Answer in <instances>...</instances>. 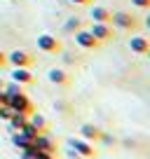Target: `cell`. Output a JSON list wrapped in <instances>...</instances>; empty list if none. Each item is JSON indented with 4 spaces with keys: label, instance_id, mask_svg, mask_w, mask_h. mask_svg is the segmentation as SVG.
<instances>
[{
    "label": "cell",
    "instance_id": "obj_1",
    "mask_svg": "<svg viewBox=\"0 0 150 159\" xmlns=\"http://www.w3.org/2000/svg\"><path fill=\"white\" fill-rule=\"evenodd\" d=\"M110 24L113 26H117L120 30H136L138 28V19H136L131 12H115V14L110 16Z\"/></svg>",
    "mask_w": 150,
    "mask_h": 159
},
{
    "label": "cell",
    "instance_id": "obj_2",
    "mask_svg": "<svg viewBox=\"0 0 150 159\" xmlns=\"http://www.w3.org/2000/svg\"><path fill=\"white\" fill-rule=\"evenodd\" d=\"M7 108L12 110V112H26L30 115L33 112V103H30V98L26 94H16V96H7Z\"/></svg>",
    "mask_w": 150,
    "mask_h": 159
},
{
    "label": "cell",
    "instance_id": "obj_3",
    "mask_svg": "<svg viewBox=\"0 0 150 159\" xmlns=\"http://www.w3.org/2000/svg\"><path fill=\"white\" fill-rule=\"evenodd\" d=\"M7 63H12L14 68H30L35 63V56L26 49H14L7 54Z\"/></svg>",
    "mask_w": 150,
    "mask_h": 159
},
{
    "label": "cell",
    "instance_id": "obj_4",
    "mask_svg": "<svg viewBox=\"0 0 150 159\" xmlns=\"http://www.w3.org/2000/svg\"><path fill=\"white\" fill-rule=\"evenodd\" d=\"M70 148H73V152L77 154V157H85V159H94L96 157L94 145H91L89 140H85V138H70Z\"/></svg>",
    "mask_w": 150,
    "mask_h": 159
},
{
    "label": "cell",
    "instance_id": "obj_5",
    "mask_svg": "<svg viewBox=\"0 0 150 159\" xmlns=\"http://www.w3.org/2000/svg\"><path fill=\"white\" fill-rule=\"evenodd\" d=\"M38 49L45 52V54H56V52H61V42L54 35L42 33V35H38Z\"/></svg>",
    "mask_w": 150,
    "mask_h": 159
},
{
    "label": "cell",
    "instance_id": "obj_6",
    "mask_svg": "<svg viewBox=\"0 0 150 159\" xmlns=\"http://www.w3.org/2000/svg\"><path fill=\"white\" fill-rule=\"evenodd\" d=\"M75 42H77L82 49H99V47H101V42L89 33V28H87V30H85V28L75 30Z\"/></svg>",
    "mask_w": 150,
    "mask_h": 159
},
{
    "label": "cell",
    "instance_id": "obj_7",
    "mask_svg": "<svg viewBox=\"0 0 150 159\" xmlns=\"http://www.w3.org/2000/svg\"><path fill=\"white\" fill-rule=\"evenodd\" d=\"M33 148L40 150V152H47V154H56V143L54 138H49L47 134H38L33 138Z\"/></svg>",
    "mask_w": 150,
    "mask_h": 159
},
{
    "label": "cell",
    "instance_id": "obj_8",
    "mask_svg": "<svg viewBox=\"0 0 150 159\" xmlns=\"http://www.w3.org/2000/svg\"><path fill=\"white\" fill-rule=\"evenodd\" d=\"M89 33L94 35L96 40H99L101 45L103 42H108V40H113V28H110V24H91V28H89Z\"/></svg>",
    "mask_w": 150,
    "mask_h": 159
},
{
    "label": "cell",
    "instance_id": "obj_9",
    "mask_svg": "<svg viewBox=\"0 0 150 159\" xmlns=\"http://www.w3.org/2000/svg\"><path fill=\"white\" fill-rule=\"evenodd\" d=\"M47 80H49L52 84H59V87H68L70 84V75L66 73V70H61V68H49Z\"/></svg>",
    "mask_w": 150,
    "mask_h": 159
},
{
    "label": "cell",
    "instance_id": "obj_10",
    "mask_svg": "<svg viewBox=\"0 0 150 159\" xmlns=\"http://www.w3.org/2000/svg\"><path fill=\"white\" fill-rule=\"evenodd\" d=\"M150 47V40L143 38V35H134V38H129V49L134 52V54H145Z\"/></svg>",
    "mask_w": 150,
    "mask_h": 159
},
{
    "label": "cell",
    "instance_id": "obj_11",
    "mask_svg": "<svg viewBox=\"0 0 150 159\" xmlns=\"http://www.w3.org/2000/svg\"><path fill=\"white\" fill-rule=\"evenodd\" d=\"M33 73H30L28 68H14L12 70V82H19L21 87L24 84H33Z\"/></svg>",
    "mask_w": 150,
    "mask_h": 159
},
{
    "label": "cell",
    "instance_id": "obj_12",
    "mask_svg": "<svg viewBox=\"0 0 150 159\" xmlns=\"http://www.w3.org/2000/svg\"><path fill=\"white\" fill-rule=\"evenodd\" d=\"M110 16H113V12L108 7H91V21H96V24H110Z\"/></svg>",
    "mask_w": 150,
    "mask_h": 159
},
{
    "label": "cell",
    "instance_id": "obj_13",
    "mask_svg": "<svg viewBox=\"0 0 150 159\" xmlns=\"http://www.w3.org/2000/svg\"><path fill=\"white\" fill-rule=\"evenodd\" d=\"M101 134H103V131L96 124H82L80 126V138H85V140H99Z\"/></svg>",
    "mask_w": 150,
    "mask_h": 159
},
{
    "label": "cell",
    "instance_id": "obj_14",
    "mask_svg": "<svg viewBox=\"0 0 150 159\" xmlns=\"http://www.w3.org/2000/svg\"><path fill=\"white\" fill-rule=\"evenodd\" d=\"M28 122L35 126V129H38V134H47V131H49V122H47V119L42 117V115H38L35 110L28 115Z\"/></svg>",
    "mask_w": 150,
    "mask_h": 159
},
{
    "label": "cell",
    "instance_id": "obj_15",
    "mask_svg": "<svg viewBox=\"0 0 150 159\" xmlns=\"http://www.w3.org/2000/svg\"><path fill=\"white\" fill-rule=\"evenodd\" d=\"M28 122V115L26 112H12L10 119H7V124H10V131H19L21 126Z\"/></svg>",
    "mask_w": 150,
    "mask_h": 159
},
{
    "label": "cell",
    "instance_id": "obj_16",
    "mask_svg": "<svg viewBox=\"0 0 150 159\" xmlns=\"http://www.w3.org/2000/svg\"><path fill=\"white\" fill-rule=\"evenodd\" d=\"M12 145L19 150H26V148H33V140L26 138L24 134H19V131H12Z\"/></svg>",
    "mask_w": 150,
    "mask_h": 159
},
{
    "label": "cell",
    "instance_id": "obj_17",
    "mask_svg": "<svg viewBox=\"0 0 150 159\" xmlns=\"http://www.w3.org/2000/svg\"><path fill=\"white\" fill-rule=\"evenodd\" d=\"M19 134H24L26 138H30V140H33L35 136H38V129H35V126L30 124V122H26V124H24V126L19 129Z\"/></svg>",
    "mask_w": 150,
    "mask_h": 159
},
{
    "label": "cell",
    "instance_id": "obj_18",
    "mask_svg": "<svg viewBox=\"0 0 150 159\" xmlns=\"http://www.w3.org/2000/svg\"><path fill=\"white\" fill-rule=\"evenodd\" d=\"M2 89H5V94H7V96H16V94H24V89H21V84H19V82H10V84H5Z\"/></svg>",
    "mask_w": 150,
    "mask_h": 159
},
{
    "label": "cell",
    "instance_id": "obj_19",
    "mask_svg": "<svg viewBox=\"0 0 150 159\" xmlns=\"http://www.w3.org/2000/svg\"><path fill=\"white\" fill-rule=\"evenodd\" d=\"M80 28H82V21H80V19H68V21H66V30H68V33L80 30Z\"/></svg>",
    "mask_w": 150,
    "mask_h": 159
},
{
    "label": "cell",
    "instance_id": "obj_20",
    "mask_svg": "<svg viewBox=\"0 0 150 159\" xmlns=\"http://www.w3.org/2000/svg\"><path fill=\"white\" fill-rule=\"evenodd\" d=\"M131 5L138 10H150V0H131Z\"/></svg>",
    "mask_w": 150,
    "mask_h": 159
},
{
    "label": "cell",
    "instance_id": "obj_21",
    "mask_svg": "<svg viewBox=\"0 0 150 159\" xmlns=\"http://www.w3.org/2000/svg\"><path fill=\"white\" fill-rule=\"evenodd\" d=\"M10 115H12V110L7 105H0V119H10Z\"/></svg>",
    "mask_w": 150,
    "mask_h": 159
},
{
    "label": "cell",
    "instance_id": "obj_22",
    "mask_svg": "<svg viewBox=\"0 0 150 159\" xmlns=\"http://www.w3.org/2000/svg\"><path fill=\"white\" fill-rule=\"evenodd\" d=\"M33 159H54V154H47V152H40V150H38V154H35Z\"/></svg>",
    "mask_w": 150,
    "mask_h": 159
},
{
    "label": "cell",
    "instance_id": "obj_23",
    "mask_svg": "<svg viewBox=\"0 0 150 159\" xmlns=\"http://www.w3.org/2000/svg\"><path fill=\"white\" fill-rule=\"evenodd\" d=\"M5 66H7V54L0 49V68H5Z\"/></svg>",
    "mask_w": 150,
    "mask_h": 159
},
{
    "label": "cell",
    "instance_id": "obj_24",
    "mask_svg": "<svg viewBox=\"0 0 150 159\" xmlns=\"http://www.w3.org/2000/svg\"><path fill=\"white\" fill-rule=\"evenodd\" d=\"M0 103L7 105V94H5V89H2V87H0Z\"/></svg>",
    "mask_w": 150,
    "mask_h": 159
},
{
    "label": "cell",
    "instance_id": "obj_25",
    "mask_svg": "<svg viewBox=\"0 0 150 159\" xmlns=\"http://www.w3.org/2000/svg\"><path fill=\"white\" fill-rule=\"evenodd\" d=\"M70 2H73V5H89L91 0H70Z\"/></svg>",
    "mask_w": 150,
    "mask_h": 159
},
{
    "label": "cell",
    "instance_id": "obj_26",
    "mask_svg": "<svg viewBox=\"0 0 150 159\" xmlns=\"http://www.w3.org/2000/svg\"><path fill=\"white\" fill-rule=\"evenodd\" d=\"M143 24H145V28L150 30V10H148V16H145V21H143Z\"/></svg>",
    "mask_w": 150,
    "mask_h": 159
},
{
    "label": "cell",
    "instance_id": "obj_27",
    "mask_svg": "<svg viewBox=\"0 0 150 159\" xmlns=\"http://www.w3.org/2000/svg\"><path fill=\"white\" fill-rule=\"evenodd\" d=\"M145 56H148V59H150V47H148V52H145Z\"/></svg>",
    "mask_w": 150,
    "mask_h": 159
},
{
    "label": "cell",
    "instance_id": "obj_28",
    "mask_svg": "<svg viewBox=\"0 0 150 159\" xmlns=\"http://www.w3.org/2000/svg\"><path fill=\"white\" fill-rule=\"evenodd\" d=\"M0 87H2V82H0Z\"/></svg>",
    "mask_w": 150,
    "mask_h": 159
},
{
    "label": "cell",
    "instance_id": "obj_29",
    "mask_svg": "<svg viewBox=\"0 0 150 159\" xmlns=\"http://www.w3.org/2000/svg\"><path fill=\"white\" fill-rule=\"evenodd\" d=\"M0 105H2V103H0Z\"/></svg>",
    "mask_w": 150,
    "mask_h": 159
}]
</instances>
